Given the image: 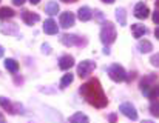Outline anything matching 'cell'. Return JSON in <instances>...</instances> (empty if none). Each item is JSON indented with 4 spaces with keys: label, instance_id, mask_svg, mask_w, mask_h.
Listing matches in <instances>:
<instances>
[{
    "label": "cell",
    "instance_id": "cell-35",
    "mask_svg": "<svg viewBox=\"0 0 159 123\" xmlns=\"http://www.w3.org/2000/svg\"><path fill=\"white\" fill-rule=\"evenodd\" d=\"M104 3H108V5H111V3H114V0H102Z\"/></svg>",
    "mask_w": 159,
    "mask_h": 123
},
{
    "label": "cell",
    "instance_id": "cell-13",
    "mask_svg": "<svg viewBox=\"0 0 159 123\" xmlns=\"http://www.w3.org/2000/svg\"><path fill=\"white\" fill-rule=\"evenodd\" d=\"M43 31H45L47 34H50V36L57 34V31H59V28H57V23L54 22L53 19H48V20H45V23H43Z\"/></svg>",
    "mask_w": 159,
    "mask_h": 123
},
{
    "label": "cell",
    "instance_id": "cell-30",
    "mask_svg": "<svg viewBox=\"0 0 159 123\" xmlns=\"http://www.w3.org/2000/svg\"><path fill=\"white\" fill-rule=\"evenodd\" d=\"M42 48H43V53H47V54L50 53V46H48V45H43Z\"/></svg>",
    "mask_w": 159,
    "mask_h": 123
},
{
    "label": "cell",
    "instance_id": "cell-19",
    "mask_svg": "<svg viewBox=\"0 0 159 123\" xmlns=\"http://www.w3.org/2000/svg\"><path fill=\"white\" fill-rule=\"evenodd\" d=\"M59 3L57 2H48L47 3V6H45V12L47 14H50V15H56L57 12H59Z\"/></svg>",
    "mask_w": 159,
    "mask_h": 123
},
{
    "label": "cell",
    "instance_id": "cell-23",
    "mask_svg": "<svg viewBox=\"0 0 159 123\" xmlns=\"http://www.w3.org/2000/svg\"><path fill=\"white\" fill-rule=\"evenodd\" d=\"M0 105H2V108H3V109L9 111L11 114H14V112H16V111H14V106L11 105V102H9L8 99H5V97H0Z\"/></svg>",
    "mask_w": 159,
    "mask_h": 123
},
{
    "label": "cell",
    "instance_id": "cell-32",
    "mask_svg": "<svg viewBox=\"0 0 159 123\" xmlns=\"http://www.w3.org/2000/svg\"><path fill=\"white\" fill-rule=\"evenodd\" d=\"M155 37L159 40V28H156V29H155Z\"/></svg>",
    "mask_w": 159,
    "mask_h": 123
},
{
    "label": "cell",
    "instance_id": "cell-37",
    "mask_svg": "<svg viewBox=\"0 0 159 123\" xmlns=\"http://www.w3.org/2000/svg\"><path fill=\"white\" fill-rule=\"evenodd\" d=\"M104 54H107V56L110 54V49H108V48H105V49H104Z\"/></svg>",
    "mask_w": 159,
    "mask_h": 123
},
{
    "label": "cell",
    "instance_id": "cell-1",
    "mask_svg": "<svg viewBox=\"0 0 159 123\" xmlns=\"http://www.w3.org/2000/svg\"><path fill=\"white\" fill-rule=\"evenodd\" d=\"M80 94L94 108L101 109V108H105L108 105V99H107L105 92L101 86V82L98 78H90L87 83H84L82 88H80Z\"/></svg>",
    "mask_w": 159,
    "mask_h": 123
},
{
    "label": "cell",
    "instance_id": "cell-24",
    "mask_svg": "<svg viewBox=\"0 0 159 123\" xmlns=\"http://www.w3.org/2000/svg\"><path fill=\"white\" fill-rule=\"evenodd\" d=\"M150 112H152L155 117H159V97L156 100L153 99V102H152V105H150Z\"/></svg>",
    "mask_w": 159,
    "mask_h": 123
},
{
    "label": "cell",
    "instance_id": "cell-28",
    "mask_svg": "<svg viewBox=\"0 0 159 123\" xmlns=\"http://www.w3.org/2000/svg\"><path fill=\"white\" fill-rule=\"evenodd\" d=\"M153 22H155L156 25H159V9L156 12H153Z\"/></svg>",
    "mask_w": 159,
    "mask_h": 123
},
{
    "label": "cell",
    "instance_id": "cell-36",
    "mask_svg": "<svg viewBox=\"0 0 159 123\" xmlns=\"http://www.w3.org/2000/svg\"><path fill=\"white\" fill-rule=\"evenodd\" d=\"M30 2H31V5H37L40 0H30Z\"/></svg>",
    "mask_w": 159,
    "mask_h": 123
},
{
    "label": "cell",
    "instance_id": "cell-5",
    "mask_svg": "<svg viewBox=\"0 0 159 123\" xmlns=\"http://www.w3.org/2000/svg\"><path fill=\"white\" fill-rule=\"evenodd\" d=\"M94 69H96V63L91 62V60H84V62H80V63L77 65V74H79L80 78L90 75Z\"/></svg>",
    "mask_w": 159,
    "mask_h": 123
},
{
    "label": "cell",
    "instance_id": "cell-22",
    "mask_svg": "<svg viewBox=\"0 0 159 123\" xmlns=\"http://www.w3.org/2000/svg\"><path fill=\"white\" fill-rule=\"evenodd\" d=\"M73 80H74V75L70 72V74H65L63 77H62V80H60V88L62 89H65L66 86H70L71 83H73Z\"/></svg>",
    "mask_w": 159,
    "mask_h": 123
},
{
    "label": "cell",
    "instance_id": "cell-18",
    "mask_svg": "<svg viewBox=\"0 0 159 123\" xmlns=\"http://www.w3.org/2000/svg\"><path fill=\"white\" fill-rule=\"evenodd\" d=\"M138 48H139V51L142 53V54H147V53H152V49H153V45H152V42L150 40H141L139 42V45H138Z\"/></svg>",
    "mask_w": 159,
    "mask_h": 123
},
{
    "label": "cell",
    "instance_id": "cell-31",
    "mask_svg": "<svg viewBox=\"0 0 159 123\" xmlns=\"http://www.w3.org/2000/svg\"><path fill=\"white\" fill-rule=\"evenodd\" d=\"M108 120H111V122H116V116H114V114L108 116Z\"/></svg>",
    "mask_w": 159,
    "mask_h": 123
},
{
    "label": "cell",
    "instance_id": "cell-26",
    "mask_svg": "<svg viewBox=\"0 0 159 123\" xmlns=\"http://www.w3.org/2000/svg\"><path fill=\"white\" fill-rule=\"evenodd\" d=\"M150 62H152V65L158 66V65H159V54H158V56H153V57H152V60H150Z\"/></svg>",
    "mask_w": 159,
    "mask_h": 123
},
{
    "label": "cell",
    "instance_id": "cell-21",
    "mask_svg": "<svg viewBox=\"0 0 159 123\" xmlns=\"http://www.w3.org/2000/svg\"><path fill=\"white\" fill-rule=\"evenodd\" d=\"M14 15H16V12H14L11 8H8V6L0 8V20H6V19H11V17H14Z\"/></svg>",
    "mask_w": 159,
    "mask_h": 123
},
{
    "label": "cell",
    "instance_id": "cell-17",
    "mask_svg": "<svg viewBox=\"0 0 159 123\" xmlns=\"http://www.w3.org/2000/svg\"><path fill=\"white\" fill-rule=\"evenodd\" d=\"M116 19H117L120 26H125L127 25V11L124 8H117L116 9Z\"/></svg>",
    "mask_w": 159,
    "mask_h": 123
},
{
    "label": "cell",
    "instance_id": "cell-14",
    "mask_svg": "<svg viewBox=\"0 0 159 123\" xmlns=\"http://www.w3.org/2000/svg\"><path fill=\"white\" fill-rule=\"evenodd\" d=\"M73 65H74V59H73L71 56H62L60 60H59V68L63 69V71L70 69Z\"/></svg>",
    "mask_w": 159,
    "mask_h": 123
},
{
    "label": "cell",
    "instance_id": "cell-3",
    "mask_svg": "<svg viewBox=\"0 0 159 123\" xmlns=\"http://www.w3.org/2000/svg\"><path fill=\"white\" fill-rule=\"evenodd\" d=\"M107 72H108V75H110V78H111L113 82H116V83L125 82L127 72H125V69H124L119 63H114V65L108 66V68H107Z\"/></svg>",
    "mask_w": 159,
    "mask_h": 123
},
{
    "label": "cell",
    "instance_id": "cell-16",
    "mask_svg": "<svg viewBox=\"0 0 159 123\" xmlns=\"http://www.w3.org/2000/svg\"><path fill=\"white\" fill-rule=\"evenodd\" d=\"M144 95H145V97H148V99H158L159 97V85L153 83L147 91H144Z\"/></svg>",
    "mask_w": 159,
    "mask_h": 123
},
{
    "label": "cell",
    "instance_id": "cell-8",
    "mask_svg": "<svg viewBox=\"0 0 159 123\" xmlns=\"http://www.w3.org/2000/svg\"><path fill=\"white\" fill-rule=\"evenodd\" d=\"M133 14H134V17H138V19H147L148 14H150V9H148V6H147L144 2H139V3L134 6Z\"/></svg>",
    "mask_w": 159,
    "mask_h": 123
},
{
    "label": "cell",
    "instance_id": "cell-6",
    "mask_svg": "<svg viewBox=\"0 0 159 123\" xmlns=\"http://www.w3.org/2000/svg\"><path fill=\"white\" fill-rule=\"evenodd\" d=\"M119 111H120L125 117H128V119H131V120H138V111H136V108H134L131 103H122V105L119 106Z\"/></svg>",
    "mask_w": 159,
    "mask_h": 123
},
{
    "label": "cell",
    "instance_id": "cell-39",
    "mask_svg": "<svg viewBox=\"0 0 159 123\" xmlns=\"http://www.w3.org/2000/svg\"><path fill=\"white\" fill-rule=\"evenodd\" d=\"M156 8L159 9V0H156Z\"/></svg>",
    "mask_w": 159,
    "mask_h": 123
},
{
    "label": "cell",
    "instance_id": "cell-20",
    "mask_svg": "<svg viewBox=\"0 0 159 123\" xmlns=\"http://www.w3.org/2000/svg\"><path fill=\"white\" fill-rule=\"evenodd\" d=\"M5 68H6L9 72L16 74V72L19 71V63L14 60V59H6V60H5Z\"/></svg>",
    "mask_w": 159,
    "mask_h": 123
},
{
    "label": "cell",
    "instance_id": "cell-29",
    "mask_svg": "<svg viewBox=\"0 0 159 123\" xmlns=\"http://www.w3.org/2000/svg\"><path fill=\"white\" fill-rule=\"evenodd\" d=\"M25 2H26V0H12V3H14L16 6H22Z\"/></svg>",
    "mask_w": 159,
    "mask_h": 123
},
{
    "label": "cell",
    "instance_id": "cell-15",
    "mask_svg": "<svg viewBox=\"0 0 159 123\" xmlns=\"http://www.w3.org/2000/svg\"><path fill=\"white\" fill-rule=\"evenodd\" d=\"M0 31L3 34H8V36L17 34V25H14V23H3V25H0Z\"/></svg>",
    "mask_w": 159,
    "mask_h": 123
},
{
    "label": "cell",
    "instance_id": "cell-10",
    "mask_svg": "<svg viewBox=\"0 0 159 123\" xmlns=\"http://www.w3.org/2000/svg\"><path fill=\"white\" fill-rule=\"evenodd\" d=\"M158 82V77H156V74H148V75H144V78L141 80V91L144 92V91H147L153 83H156Z\"/></svg>",
    "mask_w": 159,
    "mask_h": 123
},
{
    "label": "cell",
    "instance_id": "cell-4",
    "mask_svg": "<svg viewBox=\"0 0 159 123\" xmlns=\"http://www.w3.org/2000/svg\"><path fill=\"white\" fill-rule=\"evenodd\" d=\"M60 42L65 45V46H82V45H87V39H82L76 34H63L60 37Z\"/></svg>",
    "mask_w": 159,
    "mask_h": 123
},
{
    "label": "cell",
    "instance_id": "cell-34",
    "mask_svg": "<svg viewBox=\"0 0 159 123\" xmlns=\"http://www.w3.org/2000/svg\"><path fill=\"white\" fill-rule=\"evenodd\" d=\"M3 54H5V49H3L2 45H0V57H3Z\"/></svg>",
    "mask_w": 159,
    "mask_h": 123
},
{
    "label": "cell",
    "instance_id": "cell-9",
    "mask_svg": "<svg viewBox=\"0 0 159 123\" xmlns=\"http://www.w3.org/2000/svg\"><path fill=\"white\" fill-rule=\"evenodd\" d=\"M22 19H23V22L26 23V25H30V26H33L36 22H39L40 20V15L39 14H36V12H31V11H22Z\"/></svg>",
    "mask_w": 159,
    "mask_h": 123
},
{
    "label": "cell",
    "instance_id": "cell-38",
    "mask_svg": "<svg viewBox=\"0 0 159 123\" xmlns=\"http://www.w3.org/2000/svg\"><path fill=\"white\" fill-rule=\"evenodd\" d=\"M3 120H5V117H3V116L0 114V122H3Z\"/></svg>",
    "mask_w": 159,
    "mask_h": 123
},
{
    "label": "cell",
    "instance_id": "cell-33",
    "mask_svg": "<svg viewBox=\"0 0 159 123\" xmlns=\"http://www.w3.org/2000/svg\"><path fill=\"white\" fill-rule=\"evenodd\" d=\"M63 3H74V2H77V0H62Z\"/></svg>",
    "mask_w": 159,
    "mask_h": 123
},
{
    "label": "cell",
    "instance_id": "cell-7",
    "mask_svg": "<svg viewBox=\"0 0 159 123\" xmlns=\"http://www.w3.org/2000/svg\"><path fill=\"white\" fill-rule=\"evenodd\" d=\"M74 20H76V17H74V14L73 12H70V11H66V12H62L60 14V19H59V23H60V26L62 28H71L73 25H74Z\"/></svg>",
    "mask_w": 159,
    "mask_h": 123
},
{
    "label": "cell",
    "instance_id": "cell-11",
    "mask_svg": "<svg viewBox=\"0 0 159 123\" xmlns=\"http://www.w3.org/2000/svg\"><path fill=\"white\" fill-rule=\"evenodd\" d=\"M131 32H133V37L141 39V37H144L148 32V29L144 25H141V23H134V25H131Z\"/></svg>",
    "mask_w": 159,
    "mask_h": 123
},
{
    "label": "cell",
    "instance_id": "cell-2",
    "mask_svg": "<svg viewBox=\"0 0 159 123\" xmlns=\"http://www.w3.org/2000/svg\"><path fill=\"white\" fill-rule=\"evenodd\" d=\"M117 37V32H116V26L111 23V22H104L102 23V28H101V42L108 46L111 43H114Z\"/></svg>",
    "mask_w": 159,
    "mask_h": 123
},
{
    "label": "cell",
    "instance_id": "cell-27",
    "mask_svg": "<svg viewBox=\"0 0 159 123\" xmlns=\"http://www.w3.org/2000/svg\"><path fill=\"white\" fill-rule=\"evenodd\" d=\"M134 77H136V72H130V74H127L125 80H127V82H131V80H133Z\"/></svg>",
    "mask_w": 159,
    "mask_h": 123
},
{
    "label": "cell",
    "instance_id": "cell-12",
    "mask_svg": "<svg viewBox=\"0 0 159 123\" xmlns=\"http://www.w3.org/2000/svg\"><path fill=\"white\" fill-rule=\"evenodd\" d=\"M77 17H79V20H82V22H88V20H91V17H93V11H91L88 6H82V8H79V11H77Z\"/></svg>",
    "mask_w": 159,
    "mask_h": 123
},
{
    "label": "cell",
    "instance_id": "cell-25",
    "mask_svg": "<svg viewBox=\"0 0 159 123\" xmlns=\"http://www.w3.org/2000/svg\"><path fill=\"white\" fill-rule=\"evenodd\" d=\"M70 120H71V122H88V117H87L85 114H82V112H76Z\"/></svg>",
    "mask_w": 159,
    "mask_h": 123
}]
</instances>
